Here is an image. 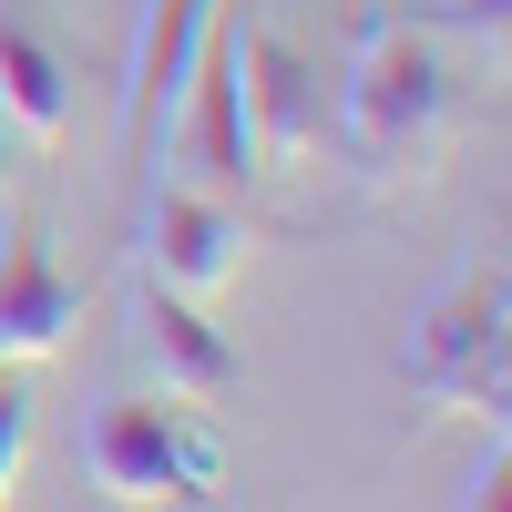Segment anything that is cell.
<instances>
[{
    "label": "cell",
    "mask_w": 512,
    "mask_h": 512,
    "mask_svg": "<svg viewBox=\"0 0 512 512\" xmlns=\"http://www.w3.org/2000/svg\"><path fill=\"white\" fill-rule=\"evenodd\" d=\"M82 461L113 502H216L226 461L175 400H93L82 410Z\"/></svg>",
    "instance_id": "cell-3"
},
{
    "label": "cell",
    "mask_w": 512,
    "mask_h": 512,
    "mask_svg": "<svg viewBox=\"0 0 512 512\" xmlns=\"http://www.w3.org/2000/svg\"><path fill=\"white\" fill-rule=\"evenodd\" d=\"M441 21H451V31H472L482 52H502V41H512V0H441Z\"/></svg>",
    "instance_id": "cell-12"
},
{
    "label": "cell",
    "mask_w": 512,
    "mask_h": 512,
    "mask_svg": "<svg viewBox=\"0 0 512 512\" xmlns=\"http://www.w3.org/2000/svg\"><path fill=\"white\" fill-rule=\"evenodd\" d=\"M451 144V72L420 21H369L349 82H338V154L359 164V185H420Z\"/></svg>",
    "instance_id": "cell-1"
},
{
    "label": "cell",
    "mask_w": 512,
    "mask_h": 512,
    "mask_svg": "<svg viewBox=\"0 0 512 512\" xmlns=\"http://www.w3.org/2000/svg\"><path fill=\"white\" fill-rule=\"evenodd\" d=\"M82 328V287L52 267L31 216L0 226V359H52L62 338Z\"/></svg>",
    "instance_id": "cell-9"
},
{
    "label": "cell",
    "mask_w": 512,
    "mask_h": 512,
    "mask_svg": "<svg viewBox=\"0 0 512 512\" xmlns=\"http://www.w3.org/2000/svg\"><path fill=\"white\" fill-rule=\"evenodd\" d=\"M216 11H226V0H144L134 52H123V164H134V175L154 164L164 113H175L185 72L205 62V41H216Z\"/></svg>",
    "instance_id": "cell-6"
},
{
    "label": "cell",
    "mask_w": 512,
    "mask_h": 512,
    "mask_svg": "<svg viewBox=\"0 0 512 512\" xmlns=\"http://www.w3.org/2000/svg\"><path fill=\"white\" fill-rule=\"evenodd\" d=\"M164 164H175V185H205L246 205V185L267 175L256 164V134H246V93H236V41H226V11H216V41H205V62L185 72L175 113H164Z\"/></svg>",
    "instance_id": "cell-5"
},
{
    "label": "cell",
    "mask_w": 512,
    "mask_h": 512,
    "mask_svg": "<svg viewBox=\"0 0 512 512\" xmlns=\"http://www.w3.org/2000/svg\"><path fill=\"white\" fill-rule=\"evenodd\" d=\"M400 379H410V400L502 431V400H512V287L502 277H461L441 308H420V328L400 338Z\"/></svg>",
    "instance_id": "cell-2"
},
{
    "label": "cell",
    "mask_w": 512,
    "mask_h": 512,
    "mask_svg": "<svg viewBox=\"0 0 512 512\" xmlns=\"http://www.w3.org/2000/svg\"><path fill=\"white\" fill-rule=\"evenodd\" d=\"M21 451H31V390H21V359H0V492L21 482Z\"/></svg>",
    "instance_id": "cell-11"
},
{
    "label": "cell",
    "mask_w": 512,
    "mask_h": 512,
    "mask_svg": "<svg viewBox=\"0 0 512 512\" xmlns=\"http://www.w3.org/2000/svg\"><path fill=\"white\" fill-rule=\"evenodd\" d=\"M236 41V93H246V134H256V164H328L338 144V93L308 52H287L277 31L256 21H226Z\"/></svg>",
    "instance_id": "cell-4"
},
{
    "label": "cell",
    "mask_w": 512,
    "mask_h": 512,
    "mask_svg": "<svg viewBox=\"0 0 512 512\" xmlns=\"http://www.w3.org/2000/svg\"><path fill=\"white\" fill-rule=\"evenodd\" d=\"M246 216L205 185H154L144 195V277L185 287V297H226L246 277Z\"/></svg>",
    "instance_id": "cell-7"
},
{
    "label": "cell",
    "mask_w": 512,
    "mask_h": 512,
    "mask_svg": "<svg viewBox=\"0 0 512 512\" xmlns=\"http://www.w3.org/2000/svg\"><path fill=\"white\" fill-rule=\"evenodd\" d=\"M11 175H21V134L0 123V195H11Z\"/></svg>",
    "instance_id": "cell-13"
},
{
    "label": "cell",
    "mask_w": 512,
    "mask_h": 512,
    "mask_svg": "<svg viewBox=\"0 0 512 512\" xmlns=\"http://www.w3.org/2000/svg\"><path fill=\"white\" fill-rule=\"evenodd\" d=\"M0 123L21 144H62V123H72V62L21 11H0Z\"/></svg>",
    "instance_id": "cell-10"
},
{
    "label": "cell",
    "mask_w": 512,
    "mask_h": 512,
    "mask_svg": "<svg viewBox=\"0 0 512 512\" xmlns=\"http://www.w3.org/2000/svg\"><path fill=\"white\" fill-rule=\"evenodd\" d=\"M134 338H144V359L164 369V400H185V410L236 400V379H246V369H236V349H226V328L205 318V297L144 277V287H134Z\"/></svg>",
    "instance_id": "cell-8"
}]
</instances>
